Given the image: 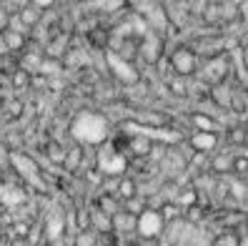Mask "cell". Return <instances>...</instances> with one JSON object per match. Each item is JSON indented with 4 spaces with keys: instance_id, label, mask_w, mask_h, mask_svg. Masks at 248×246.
<instances>
[{
    "instance_id": "10",
    "label": "cell",
    "mask_w": 248,
    "mask_h": 246,
    "mask_svg": "<svg viewBox=\"0 0 248 246\" xmlns=\"http://www.w3.org/2000/svg\"><path fill=\"white\" fill-rule=\"evenodd\" d=\"M80 161H83V143H80V146H73L70 151H65V158H63V168L73 173V171H78Z\"/></svg>"
},
{
    "instance_id": "21",
    "label": "cell",
    "mask_w": 248,
    "mask_h": 246,
    "mask_svg": "<svg viewBox=\"0 0 248 246\" xmlns=\"http://www.w3.org/2000/svg\"><path fill=\"white\" fill-rule=\"evenodd\" d=\"M216 246H238V239H236V236H231V234H226V236H218Z\"/></svg>"
},
{
    "instance_id": "26",
    "label": "cell",
    "mask_w": 248,
    "mask_h": 246,
    "mask_svg": "<svg viewBox=\"0 0 248 246\" xmlns=\"http://www.w3.org/2000/svg\"><path fill=\"white\" fill-rule=\"evenodd\" d=\"M0 246H3V239H0Z\"/></svg>"
},
{
    "instance_id": "3",
    "label": "cell",
    "mask_w": 248,
    "mask_h": 246,
    "mask_svg": "<svg viewBox=\"0 0 248 246\" xmlns=\"http://www.w3.org/2000/svg\"><path fill=\"white\" fill-rule=\"evenodd\" d=\"M10 161H13V166H16V171L20 173V179L31 181L33 186L43 189V173H40V168L31 161V158H28V156H18V153H10Z\"/></svg>"
},
{
    "instance_id": "8",
    "label": "cell",
    "mask_w": 248,
    "mask_h": 246,
    "mask_svg": "<svg viewBox=\"0 0 248 246\" xmlns=\"http://www.w3.org/2000/svg\"><path fill=\"white\" fill-rule=\"evenodd\" d=\"M25 43H28V35H25V33L5 28V48H8V53H13V55L23 53V50H25Z\"/></svg>"
},
{
    "instance_id": "23",
    "label": "cell",
    "mask_w": 248,
    "mask_h": 246,
    "mask_svg": "<svg viewBox=\"0 0 248 246\" xmlns=\"http://www.w3.org/2000/svg\"><path fill=\"white\" fill-rule=\"evenodd\" d=\"M3 231H5V226H3V221H0V236H3Z\"/></svg>"
},
{
    "instance_id": "9",
    "label": "cell",
    "mask_w": 248,
    "mask_h": 246,
    "mask_svg": "<svg viewBox=\"0 0 248 246\" xmlns=\"http://www.w3.org/2000/svg\"><path fill=\"white\" fill-rule=\"evenodd\" d=\"M91 229H95L98 234H110L113 231V219H110V213L106 211H93L91 213Z\"/></svg>"
},
{
    "instance_id": "17",
    "label": "cell",
    "mask_w": 248,
    "mask_h": 246,
    "mask_svg": "<svg viewBox=\"0 0 248 246\" xmlns=\"http://www.w3.org/2000/svg\"><path fill=\"white\" fill-rule=\"evenodd\" d=\"M193 204H198L196 189H186V191L178 196V206H181V209H188V206H193Z\"/></svg>"
},
{
    "instance_id": "14",
    "label": "cell",
    "mask_w": 248,
    "mask_h": 246,
    "mask_svg": "<svg viewBox=\"0 0 248 246\" xmlns=\"http://www.w3.org/2000/svg\"><path fill=\"white\" fill-rule=\"evenodd\" d=\"M123 209L130 211V213H136V216H140L145 209H148V204H145V198L133 196V198H125V201H123Z\"/></svg>"
},
{
    "instance_id": "25",
    "label": "cell",
    "mask_w": 248,
    "mask_h": 246,
    "mask_svg": "<svg viewBox=\"0 0 248 246\" xmlns=\"http://www.w3.org/2000/svg\"><path fill=\"white\" fill-rule=\"evenodd\" d=\"M0 216H3V201H0Z\"/></svg>"
},
{
    "instance_id": "6",
    "label": "cell",
    "mask_w": 248,
    "mask_h": 246,
    "mask_svg": "<svg viewBox=\"0 0 248 246\" xmlns=\"http://www.w3.org/2000/svg\"><path fill=\"white\" fill-rule=\"evenodd\" d=\"M153 151V141L143 133H136V136H128V153L136 156V158H145L151 156Z\"/></svg>"
},
{
    "instance_id": "19",
    "label": "cell",
    "mask_w": 248,
    "mask_h": 246,
    "mask_svg": "<svg viewBox=\"0 0 248 246\" xmlns=\"http://www.w3.org/2000/svg\"><path fill=\"white\" fill-rule=\"evenodd\" d=\"M233 171L243 176V173L248 171V156H233Z\"/></svg>"
},
{
    "instance_id": "12",
    "label": "cell",
    "mask_w": 248,
    "mask_h": 246,
    "mask_svg": "<svg viewBox=\"0 0 248 246\" xmlns=\"http://www.w3.org/2000/svg\"><path fill=\"white\" fill-rule=\"evenodd\" d=\"M191 123H193L196 131H216V133H218L216 118H211V115H206V113H193V115H191Z\"/></svg>"
},
{
    "instance_id": "18",
    "label": "cell",
    "mask_w": 248,
    "mask_h": 246,
    "mask_svg": "<svg viewBox=\"0 0 248 246\" xmlns=\"http://www.w3.org/2000/svg\"><path fill=\"white\" fill-rule=\"evenodd\" d=\"M213 171H233V158L231 156H221L213 161Z\"/></svg>"
},
{
    "instance_id": "11",
    "label": "cell",
    "mask_w": 248,
    "mask_h": 246,
    "mask_svg": "<svg viewBox=\"0 0 248 246\" xmlns=\"http://www.w3.org/2000/svg\"><path fill=\"white\" fill-rule=\"evenodd\" d=\"M115 196H118L121 201L138 196V183H136L133 179H125V176H121V179H118V191H115Z\"/></svg>"
},
{
    "instance_id": "15",
    "label": "cell",
    "mask_w": 248,
    "mask_h": 246,
    "mask_svg": "<svg viewBox=\"0 0 248 246\" xmlns=\"http://www.w3.org/2000/svg\"><path fill=\"white\" fill-rule=\"evenodd\" d=\"M46 156L50 158L53 164H61V166H63V158H65V151L61 148V143H55V141H50L48 146H46Z\"/></svg>"
},
{
    "instance_id": "22",
    "label": "cell",
    "mask_w": 248,
    "mask_h": 246,
    "mask_svg": "<svg viewBox=\"0 0 248 246\" xmlns=\"http://www.w3.org/2000/svg\"><path fill=\"white\" fill-rule=\"evenodd\" d=\"M28 3H33L35 8H40V10H46V8H50L55 0H28Z\"/></svg>"
},
{
    "instance_id": "13",
    "label": "cell",
    "mask_w": 248,
    "mask_h": 246,
    "mask_svg": "<svg viewBox=\"0 0 248 246\" xmlns=\"http://www.w3.org/2000/svg\"><path fill=\"white\" fill-rule=\"evenodd\" d=\"M158 211H160V216H163V221H166V224L181 219V206H178V204H173V201H166V204H160Z\"/></svg>"
},
{
    "instance_id": "24",
    "label": "cell",
    "mask_w": 248,
    "mask_h": 246,
    "mask_svg": "<svg viewBox=\"0 0 248 246\" xmlns=\"http://www.w3.org/2000/svg\"><path fill=\"white\" fill-rule=\"evenodd\" d=\"M243 181H246V183H248V171H246V173H243Z\"/></svg>"
},
{
    "instance_id": "2",
    "label": "cell",
    "mask_w": 248,
    "mask_h": 246,
    "mask_svg": "<svg viewBox=\"0 0 248 246\" xmlns=\"http://www.w3.org/2000/svg\"><path fill=\"white\" fill-rule=\"evenodd\" d=\"M170 68H173V73L186 78V76H193L196 70H198V55L193 48H188V46H181L173 50L170 55Z\"/></svg>"
},
{
    "instance_id": "20",
    "label": "cell",
    "mask_w": 248,
    "mask_h": 246,
    "mask_svg": "<svg viewBox=\"0 0 248 246\" xmlns=\"http://www.w3.org/2000/svg\"><path fill=\"white\" fill-rule=\"evenodd\" d=\"M13 234L20 236V239H28V234H31V224H25V221H16V224H13Z\"/></svg>"
},
{
    "instance_id": "7",
    "label": "cell",
    "mask_w": 248,
    "mask_h": 246,
    "mask_svg": "<svg viewBox=\"0 0 248 246\" xmlns=\"http://www.w3.org/2000/svg\"><path fill=\"white\" fill-rule=\"evenodd\" d=\"M18 13V18H20V23L31 31V28H35V25H40V20H43V13L46 10H40V8H35L33 3H25L23 8H18L16 10Z\"/></svg>"
},
{
    "instance_id": "1",
    "label": "cell",
    "mask_w": 248,
    "mask_h": 246,
    "mask_svg": "<svg viewBox=\"0 0 248 246\" xmlns=\"http://www.w3.org/2000/svg\"><path fill=\"white\" fill-rule=\"evenodd\" d=\"M163 229H166V221H163V216H160L158 209L148 206L140 216H138V226H136V234L145 241H153L158 239L160 234H163Z\"/></svg>"
},
{
    "instance_id": "16",
    "label": "cell",
    "mask_w": 248,
    "mask_h": 246,
    "mask_svg": "<svg viewBox=\"0 0 248 246\" xmlns=\"http://www.w3.org/2000/svg\"><path fill=\"white\" fill-rule=\"evenodd\" d=\"M76 246H98V236L93 234V229H83V231H78Z\"/></svg>"
},
{
    "instance_id": "4",
    "label": "cell",
    "mask_w": 248,
    "mask_h": 246,
    "mask_svg": "<svg viewBox=\"0 0 248 246\" xmlns=\"http://www.w3.org/2000/svg\"><path fill=\"white\" fill-rule=\"evenodd\" d=\"M110 219H113V234H136V226H138L136 213L121 209V211H115Z\"/></svg>"
},
{
    "instance_id": "5",
    "label": "cell",
    "mask_w": 248,
    "mask_h": 246,
    "mask_svg": "<svg viewBox=\"0 0 248 246\" xmlns=\"http://www.w3.org/2000/svg\"><path fill=\"white\" fill-rule=\"evenodd\" d=\"M188 143H191V148L196 153H208L218 146V133L216 131H196L188 138Z\"/></svg>"
}]
</instances>
